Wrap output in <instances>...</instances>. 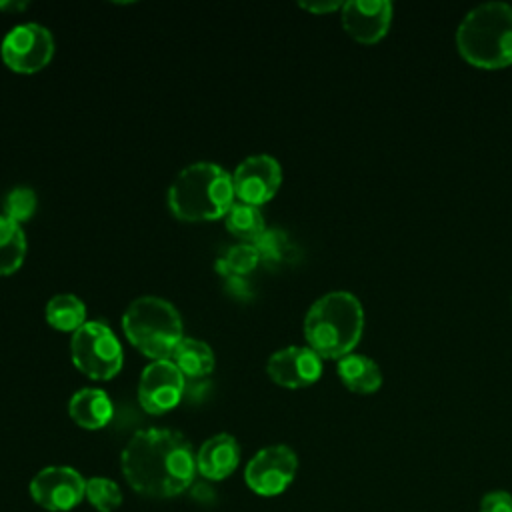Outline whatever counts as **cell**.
<instances>
[{
	"label": "cell",
	"instance_id": "cell-1",
	"mask_svg": "<svg viewBox=\"0 0 512 512\" xmlns=\"http://www.w3.org/2000/svg\"><path fill=\"white\" fill-rule=\"evenodd\" d=\"M120 466L132 490L148 498H174L196 476L192 444L176 430H138L122 450Z\"/></svg>",
	"mask_w": 512,
	"mask_h": 512
},
{
	"label": "cell",
	"instance_id": "cell-2",
	"mask_svg": "<svg viewBox=\"0 0 512 512\" xmlns=\"http://www.w3.org/2000/svg\"><path fill=\"white\" fill-rule=\"evenodd\" d=\"M364 330V310L360 300L344 290L318 298L304 318L308 346L328 360H340L356 348Z\"/></svg>",
	"mask_w": 512,
	"mask_h": 512
},
{
	"label": "cell",
	"instance_id": "cell-3",
	"mask_svg": "<svg viewBox=\"0 0 512 512\" xmlns=\"http://www.w3.org/2000/svg\"><path fill=\"white\" fill-rule=\"evenodd\" d=\"M232 176L218 164L196 162L178 172L168 188V206L184 222H206L228 214L234 204Z\"/></svg>",
	"mask_w": 512,
	"mask_h": 512
},
{
	"label": "cell",
	"instance_id": "cell-4",
	"mask_svg": "<svg viewBox=\"0 0 512 512\" xmlns=\"http://www.w3.org/2000/svg\"><path fill=\"white\" fill-rule=\"evenodd\" d=\"M460 56L474 68L498 70L512 64V6L488 2L470 10L456 30Z\"/></svg>",
	"mask_w": 512,
	"mask_h": 512
},
{
	"label": "cell",
	"instance_id": "cell-5",
	"mask_svg": "<svg viewBox=\"0 0 512 512\" xmlns=\"http://www.w3.org/2000/svg\"><path fill=\"white\" fill-rule=\"evenodd\" d=\"M122 328L130 344L152 360H170L182 342V318L164 298H136L122 316Z\"/></svg>",
	"mask_w": 512,
	"mask_h": 512
},
{
	"label": "cell",
	"instance_id": "cell-6",
	"mask_svg": "<svg viewBox=\"0 0 512 512\" xmlns=\"http://www.w3.org/2000/svg\"><path fill=\"white\" fill-rule=\"evenodd\" d=\"M70 352L74 366L92 380H110L122 368V346L110 326L102 322H86L72 340Z\"/></svg>",
	"mask_w": 512,
	"mask_h": 512
},
{
	"label": "cell",
	"instance_id": "cell-7",
	"mask_svg": "<svg viewBox=\"0 0 512 512\" xmlns=\"http://www.w3.org/2000/svg\"><path fill=\"white\" fill-rule=\"evenodd\" d=\"M0 54L10 70L32 74L48 66L52 60L54 38L48 28L36 22L18 24L4 36Z\"/></svg>",
	"mask_w": 512,
	"mask_h": 512
},
{
	"label": "cell",
	"instance_id": "cell-8",
	"mask_svg": "<svg viewBox=\"0 0 512 512\" xmlns=\"http://www.w3.org/2000/svg\"><path fill=\"white\" fill-rule=\"evenodd\" d=\"M298 458L292 448L274 444L258 450L246 464L244 482L258 496H278L294 480Z\"/></svg>",
	"mask_w": 512,
	"mask_h": 512
},
{
	"label": "cell",
	"instance_id": "cell-9",
	"mask_svg": "<svg viewBox=\"0 0 512 512\" xmlns=\"http://www.w3.org/2000/svg\"><path fill=\"white\" fill-rule=\"evenodd\" d=\"M86 494V480L70 466H46L30 482L32 500L48 512H68Z\"/></svg>",
	"mask_w": 512,
	"mask_h": 512
},
{
	"label": "cell",
	"instance_id": "cell-10",
	"mask_svg": "<svg viewBox=\"0 0 512 512\" xmlns=\"http://www.w3.org/2000/svg\"><path fill=\"white\" fill-rule=\"evenodd\" d=\"M282 182V168L276 158L268 154L248 156L238 164L232 176L234 194L246 204H266L274 198Z\"/></svg>",
	"mask_w": 512,
	"mask_h": 512
},
{
	"label": "cell",
	"instance_id": "cell-11",
	"mask_svg": "<svg viewBox=\"0 0 512 512\" xmlns=\"http://www.w3.org/2000/svg\"><path fill=\"white\" fill-rule=\"evenodd\" d=\"M184 392V376L172 360H154L140 376L138 400L148 414L172 410Z\"/></svg>",
	"mask_w": 512,
	"mask_h": 512
},
{
	"label": "cell",
	"instance_id": "cell-12",
	"mask_svg": "<svg viewBox=\"0 0 512 512\" xmlns=\"http://www.w3.org/2000/svg\"><path fill=\"white\" fill-rule=\"evenodd\" d=\"M266 372L278 386L306 388L322 376V358L310 346H288L268 358Z\"/></svg>",
	"mask_w": 512,
	"mask_h": 512
},
{
	"label": "cell",
	"instance_id": "cell-13",
	"mask_svg": "<svg viewBox=\"0 0 512 512\" xmlns=\"http://www.w3.org/2000/svg\"><path fill=\"white\" fill-rule=\"evenodd\" d=\"M392 4L386 0H350L342 4V26L360 44H376L388 34Z\"/></svg>",
	"mask_w": 512,
	"mask_h": 512
},
{
	"label": "cell",
	"instance_id": "cell-14",
	"mask_svg": "<svg viewBox=\"0 0 512 512\" xmlns=\"http://www.w3.org/2000/svg\"><path fill=\"white\" fill-rule=\"evenodd\" d=\"M240 462V446L230 434L208 438L196 452V472L208 480L228 478Z\"/></svg>",
	"mask_w": 512,
	"mask_h": 512
},
{
	"label": "cell",
	"instance_id": "cell-15",
	"mask_svg": "<svg viewBox=\"0 0 512 512\" xmlns=\"http://www.w3.org/2000/svg\"><path fill=\"white\" fill-rule=\"evenodd\" d=\"M70 418L86 430L104 428L114 414L110 396L100 388H82L68 402Z\"/></svg>",
	"mask_w": 512,
	"mask_h": 512
},
{
	"label": "cell",
	"instance_id": "cell-16",
	"mask_svg": "<svg viewBox=\"0 0 512 512\" xmlns=\"http://www.w3.org/2000/svg\"><path fill=\"white\" fill-rule=\"evenodd\" d=\"M338 376L354 394H372L382 386L378 364L364 354H348L338 360Z\"/></svg>",
	"mask_w": 512,
	"mask_h": 512
},
{
	"label": "cell",
	"instance_id": "cell-17",
	"mask_svg": "<svg viewBox=\"0 0 512 512\" xmlns=\"http://www.w3.org/2000/svg\"><path fill=\"white\" fill-rule=\"evenodd\" d=\"M170 360L186 378H204L214 370V354L210 346L194 338H182Z\"/></svg>",
	"mask_w": 512,
	"mask_h": 512
},
{
	"label": "cell",
	"instance_id": "cell-18",
	"mask_svg": "<svg viewBox=\"0 0 512 512\" xmlns=\"http://www.w3.org/2000/svg\"><path fill=\"white\" fill-rule=\"evenodd\" d=\"M26 256V236L18 222L0 214V276L14 274Z\"/></svg>",
	"mask_w": 512,
	"mask_h": 512
},
{
	"label": "cell",
	"instance_id": "cell-19",
	"mask_svg": "<svg viewBox=\"0 0 512 512\" xmlns=\"http://www.w3.org/2000/svg\"><path fill=\"white\" fill-rule=\"evenodd\" d=\"M224 218H226V230L248 244H254L266 230L264 214L254 204L234 202Z\"/></svg>",
	"mask_w": 512,
	"mask_h": 512
},
{
	"label": "cell",
	"instance_id": "cell-20",
	"mask_svg": "<svg viewBox=\"0 0 512 512\" xmlns=\"http://www.w3.org/2000/svg\"><path fill=\"white\" fill-rule=\"evenodd\" d=\"M46 320L56 330L76 332L86 324V306L72 294H58L46 304Z\"/></svg>",
	"mask_w": 512,
	"mask_h": 512
},
{
	"label": "cell",
	"instance_id": "cell-21",
	"mask_svg": "<svg viewBox=\"0 0 512 512\" xmlns=\"http://www.w3.org/2000/svg\"><path fill=\"white\" fill-rule=\"evenodd\" d=\"M260 262V256L256 252L254 244L240 242L236 246H230L222 258L216 260V272L224 278L228 276H246L250 274Z\"/></svg>",
	"mask_w": 512,
	"mask_h": 512
},
{
	"label": "cell",
	"instance_id": "cell-22",
	"mask_svg": "<svg viewBox=\"0 0 512 512\" xmlns=\"http://www.w3.org/2000/svg\"><path fill=\"white\" fill-rule=\"evenodd\" d=\"M84 498L98 510V512H114L122 504V492L118 484L104 476H92L86 480V494Z\"/></svg>",
	"mask_w": 512,
	"mask_h": 512
},
{
	"label": "cell",
	"instance_id": "cell-23",
	"mask_svg": "<svg viewBox=\"0 0 512 512\" xmlns=\"http://www.w3.org/2000/svg\"><path fill=\"white\" fill-rule=\"evenodd\" d=\"M256 252L260 256V262L268 266L282 264L290 254V238L284 230L278 228H266L262 236L254 242Z\"/></svg>",
	"mask_w": 512,
	"mask_h": 512
},
{
	"label": "cell",
	"instance_id": "cell-24",
	"mask_svg": "<svg viewBox=\"0 0 512 512\" xmlns=\"http://www.w3.org/2000/svg\"><path fill=\"white\" fill-rule=\"evenodd\" d=\"M36 212V194L32 188L18 186L4 198V216L14 222H26Z\"/></svg>",
	"mask_w": 512,
	"mask_h": 512
},
{
	"label": "cell",
	"instance_id": "cell-25",
	"mask_svg": "<svg viewBox=\"0 0 512 512\" xmlns=\"http://www.w3.org/2000/svg\"><path fill=\"white\" fill-rule=\"evenodd\" d=\"M480 512H512V494L504 490L488 492L480 500Z\"/></svg>",
	"mask_w": 512,
	"mask_h": 512
},
{
	"label": "cell",
	"instance_id": "cell-26",
	"mask_svg": "<svg viewBox=\"0 0 512 512\" xmlns=\"http://www.w3.org/2000/svg\"><path fill=\"white\" fill-rule=\"evenodd\" d=\"M226 288L236 298H250L252 296L250 286L246 284V280L242 276H228L226 278Z\"/></svg>",
	"mask_w": 512,
	"mask_h": 512
},
{
	"label": "cell",
	"instance_id": "cell-27",
	"mask_svg": "<svg viewBox=\"0 0 512 512\" xmlns=\"http://www.w3.org/2000/svg\"><path fill=\"white\" fill-rule=\"evenodd\" d=\"M298 6L312 14H328V12L342 10V2H300Z\"/></svg>",
	"mask_w": 512,
	"mask_h": 512
},
{
	"label": "cell",
	"instance_id": "cell-28",
	"mask_svg": "<svg viewBox=\"0 0 512 512\" xmlns=\"http://www.w3.org/2000/svg\"><path fill=\"white\" fill-rule=\"evenodd\" d=\"M0 8L2 10H22V8H26V4H22V2H18V4H14V2H0Z\"/></svg>",
	"mask_w": 512,
	"mask_h": 512
}]
</instances>
